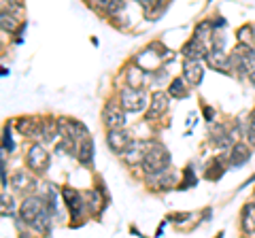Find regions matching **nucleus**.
Returning <instances> with one entry per match:
<instances>
[{
	"label": "nucleus",
	"instance_id": "nucleus-1",
	"mask_svg": "<svg viewBox=\"0 0 255 238\" xmlns=\"http://www.w3.org/2000/svg\"><path fill=\"white\" fill-rule=\"evenodd\" d=\"M170 164V153L164 147H153L143 156V168L147 175H162Z\"/></svg>",
	"mask_w": 255,
	"mask_h": 238
},
{
	"label": "nucleus",
	"instance_id": "nucleus-2",
	"mask_svg": "<svg viewBox=\"0 0 255 238\" xmlns=\"http://www.w3.org/2000/svg\"><path fill=\"white\" fill-rule=\"evenodd\" d=\"M147 105V96L143 92V87H126L121 92V106L128 113H138L143 111Z\"/></svg>",
	"mask_w": 255,
	"mask_h": 238
},
{
	"label": "nucleus",
	"instance_id": "nucleus-3",
	"mask_svg": "<svg viewBox=\"0 0 255 238\" xmlns=\"http://www.w3.org/2000/svg\"><path fill=\"white\" fill-rule=\"evenodd\" d=\"M45 211V200L41 198H26L22 202V209H19V217L26 223H34V219Z\"/></svg>",
	"mask_w": 255,
	"mask_h": 238
},
{
	"label": "nucleus",
	"instance_id": "nucleus-4",
	"mask_svg": "<svg viewBox=\"0 0 255 238\" xmlns=\"http://www.w3.org/2000/svg\"><path fill=\"white\" fill-rule=\"evenodd\" d=\"M28 166H30L32 170H36V172H45V170H47L49 156H47V151H45L41 145H34L30 149V153H28Z\"/></svg>",
	"mask_w": 255,
	"mask_h": 238
},
{
	"label": "nucleus",
	"instance_id": "nucleus-5",
	"mask_svg": "<svg viewBox=\"0 0 255 238\" xmlns=\"http://www.w3.org/2000/svg\"><path fill=\"white\" fill-rule=\"evenodd\" d=\"M104 124H106L108 130H117V128H124L126 117H124V111L119 108L117 102H111V105H106V108H104Z\"/></svg>",
	"mask_w": 255,
	"mask_h": 238
},
{
	"label": "nucleus",
	"instance_id": "nucleus-6",
	"mask_svg": "<svg viewBox=\"0 0 255 238\" xmlns=\"http://www.w3.org/2000/svg\"><path fill=\"white\" fill-rule=\"evenodd\" d=\"M106 143H108V147H111L115 153H124L128 147H130V134H128V132H121L119 128H117V130H111V132H108Z\"/></svg>",
	"mask_w": 255,
	"mask_h": 238
},
{
	"label": "nucleus",
	"instance_id": "nucleus-7",
	"mask_svg": "<svg viewBox=\"0 0 255 238\" xmlns=\"http://www.w3.org/2000/svg\"><path fill=\"white\" fill-rule=\"evenodd\" d=\"M62 194H64V200H66V207L70 211V217L76 219V217L81 215V211H83V204H85V202H83V196L76 194V191L70 189V187H66Z\"/></svg>",
	"mask_w": 255,
	"mask_h": 238
},
{
	"label": "nucleus",
	"instance_id": "nucleus-8",
	"mask_svg": "<svg viewBox=\"0 0 255 238\" xmlns=\"http://www.w3.org/2000/svg\"><path fill=\"white\" fill-rule=\"evenodd\" d=\"M183 73H185V79H187L189 85H200L202 77H204V70L200 66L198 60H187L183 66Z\"/></svg>",
	"mask_w": 255,
	"mask_h": 238
},
{
	"label": "nucleus",
	"instance_id": "nucleus-9",
	"mask_svg": "<svg viewBox=\"0 0 255 238\" xmlns=\"http://www.w3.org/2000/svg\"><path fill=\"white\" fill-rule=\"evenodd\" d=\"M183 55L187 57V60H202L204 55H208L206 53V49H204V43H202V38H194V41H189L187 45L183 47Z\"/></svg>",
	"mask_w": 255,
	"mask_h": 238
},
{
	"label": "nucleus",
	"instance_id": "nucleus-10",
	"mask_svg": "<svg viewBox=\"0 0 255 238\" xmlns=\"http://www.w3.org/2000/svg\"><path fill=\"white\" fill-rule=\"evenodd\" d=\"M249 158H251V153H249L247 149V145H234V149L230 151V166H234V168H238V166L242 164H247L249 162Z\"/></svg>",
	"mask_w": 255,
	"mask_h": 238
},
{
	"label": "nucleus",
	"instance_id": "nucleus-11",
	"mask_svg": "<svg viewBox=\"0 0 255 238\" xmlns=\"http://www.w3.org/2000/svg\"><path fill=\"white\" fill-rule=\"evenodd\" d=\"M166 108H168V96L164 92H155L151 100V108H149V117H155V115H162Z\"/></svg>",
	"mask_w": 255,
	"mask_h": 238
},
{
	"label": "nucleus",
	"instance_id": "nucleus-12",
	"mask_svg": "<svg viewBox=\"0 0 255 238\" xmlns=\"http://www.w3.org/2000/svg\"><path fill=\"white\" fill-rule=\"evenodd\" d=\"M242 230L247 234H255V202L242 209Z\"/></svg>",
	"mask_w": 255,
	"mask_h": 238
},
{
	"label": "nucleus",
	"instance_id": "nucleus-13",
	"mask_svg": "<svg viewBox=\"0 0 255 238\" xmlns=\"http://www.w3.org/2000/svg\"><path fill=\"white\" fill-rule=\"evenodd\" d=\"M76 158H79L81 164H92V159H94V143L87 136L83 138V143L79 145V149H76Z\"/></svg>",
	"mask_w": 255,
	"mask_h": 238
},
{
	"label": "nucleus",
	"instance_id": "nucleus-14",
	"mask_svg": "<svg viewBox=\"0 0 255 238\" xmlns=\"http://www.w3.org/2000/svg\"><path fill=\"white\" fill-rule=\"evenodd\" d=\"M206 57H208V64H210V66L217 68V70H228V66L232 64V62H230L228 57H226V53H223V49H213V53H208Z\"/></svg>",
	"mask_w": 255,
	"mask_h": 238
},
{
	"label": "nucleus",
	"instance_id": "nucleus-15",
	"mask_svg": "<svg viewBox=\"0 0 255 238\" xmlns=\"http://www.w3.org/2000/svg\"><path fill=\"white\" fill-rule=\"evenodd\" d=\"M145 83V70L140 66H130L128 68V85L130 87H143Z\"/></svg>",
	"mask_w": 255,
	"mask_h": 238
},
{
	"label": "nucleus",
	"instance_id": "nucleus-16",
	"mask_svg": "<svg viewBox=\"0 0 255 238\" xmlns=\"http://www.w3.org/2000/svg\"><path fill=\"white\" fill-rule=\"evenodd\" d=\"M32 226H34L36 232H45V234H49V232H51V219H49V215L43 211V213L34 219V223H32Z\"/></svg>",
	"mask_w": 255,
	"mask_h": 238
},
{
	"label": "nucleus",
	"instance_id": "nucleus-17",
	"mask_svg": "<svg viewBox=\"0 0 255 238\" xmlns=\"http://www.w3.org/2000/svg\"><path fill=\"white\" fill-rule=\"evenodd\" d=\"M223 172H226V168H223L221 166V162L219 159H215V162H210L208 164V170H206V179L208 181H217V179H219Z\"/></svg>",
	"mask_w": 255,
	"mask_h": 238
},
{
	"label": "nucleus",
	"instance_id": "nucleus-18",
	"mask_svg": "<svg viewBox=\"0 0 255 238\" xmlns=\"http://www.w3.org/2000/svg\"><path fill=\"white\" fill-rule=\"evenodd\" d=\"M170 94L175 98H185L187 96V87H185V81L183 79H175L170 83Z\"/></svg>",
	"mask_w": 255,
	"mask_h": 238
},
{
	"label": "nucleus",
	"instance_id": "nucleus-19",
	"mask_svg": "<svg viewBox=\"0 0 255 238\" xmlns=\"http://www.w3.org/2000/svg\"><path fill=\"white\" fill-rule=\"evenodd\" d=\"M85 198H87V207L94 211V213H98V211L102 209V200H100V196H98V191H87L85 194Z\"/></svg>",
	"mask_w": 255,
	"mask_h": 238
},
{
	"label": "nucleus",
	"instance_id": "nucleus-20",
	"mask_svg": "<svg viewBox=\"0 0 255 238\" xmlns=\"http://www.w3.org/2000/svg\"><path fill=\"white\" fill-rule=\"evenodd\" d=\"M30 183H32V181H30L28 177H26V172H17V175L13 177V185H15L17 189H26V187H32Z\"/></svg>",
	"mask_w": 255,
	"mask_h": 238
},
{
	"label": "nucleus",
	"instance_id": "nucleus-21",
	"mask_svg": "<svg viewBox=\"0 0 255 238\" xmlns=\"http://www.w3.org/2000/svg\"><path fill=\"white\" fill-rule=\"evenodd\" d=\"M0 22H2V30H4V32H13V30L17 28V22H15V19H13V17H9V13H6V11L2 13Z\"/></svg>",
	"mask_w": 255,
	"mask_h": 238
},
{
	"label": "nucleus",
	"instance_id": "nucleus-22",
	"mask_svg": "<svg viewBox=\"0 0 255 238\" xmlns=\"http://www.w3.org/2000/svg\"><path fill=\"white\" fill-rule=\"evenodd\" d=\"M2 149H4V151H13V140H11V130H9V126L4 128V136H2Z\"/></svg>",
	"mask_w": 255,
	"mask_h": 238
},
{
	"label": "nucleus",
	"instance_id": "nucleus-23",
	"mask_svg": "<svg viewBox=\"0 0 255 238\" xmlns=\"http://www.w3.org/2000/svg\"><path fill=\"white\" fill-rule=\"evenodd\" d=\"M191 185H196V179H194V172H191V168H187V170H185L183 187H191Z\"/></svg>",
	"mask_w": 255,
	"mask_h": 238
},
{
	"label": "nucleus",
	"instance_id": "nucleus-24",
	"mask_svg": "<svg viewBox=\"0 0 255 238\" xmlns=\"http://www.w3.org/2000/svg\"><path fill=\"white\" fill-rule=\"evenodd\" d=\"M238 38L240 41H249V38H251V28H242L238 32Z\"/></svg>",
	"mask_w": 255,
	"mask_h": 238
},
{
	"label": "nucleus",
	"instance_id": "nucleus-25",
	"mask_svg": "<svg viewBox=\"0 0 255 238\" xmlns=\"http://www.w3.org/2000/svg\"><path fill=\"white\" fill-rule=\"evenodd\" d=\"M6 207L13 209V200H11V198H6V196H2V213H6Z\"/></svg>",
	"mask_w": 255,
	"mask_h": 238
},
{
	"label": "nucleus",
	"instance_id": "nucleus-26",
	"mask_svg": "<svg viewBox=\"0 0 255 238\" xmlns=\"http://www.w3.org/2000/svg\"><path fill=\"white\" fill-rule=\"evenodd\" d=\"M204 113H206V119H208V121H213V117H215V111H213V108L206 106V108H204Z\"/></svg>",
	"mask_w": 255,
	"mask_h": 238
},
{
	"label": "nucleus",
	"instance_id": "nucleus-27",
	"mask_svg": "<svg viewBox=\"0 0 255 238\" xmlns=\"http://www.w3.org/2000/svg\"><path fill=\"white\" fill-rule=\"evenodd\" d=\"M249 79H251V83H253V87H255V68L249 73Z\"/></svg>",
	"mask_w": 255,
	"mask_h": 238
}]
</instances>
